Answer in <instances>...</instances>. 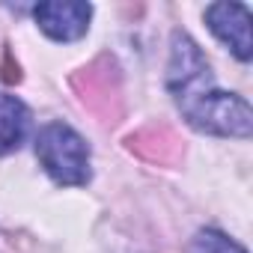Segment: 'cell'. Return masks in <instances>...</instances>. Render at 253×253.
<instances>
[{"label":"cell","instance_id":"cell-5","mask_svg":"<svg viewBox=\"0 0 253 253\" xmlns=\"http://www.w3.org/2000/svg\"><path fill=\"white\" fill-rule=\"evenodd\" d=\"M30 134V110L27 104L0 89V155H12L24 146Z\"/></svg>","mask_w":253,"mask_h":253},{"label":"cell","instance_id":"cell-2","mask_svg":"<svg viewBox=\"0 0 253 253\" xmlns=\"http://www.w3.org/2000/svg\"><path fill=\"white\" fill-rule=\"evenodd\" d=\"M36 158L42 170L63 188H84L92 176L89 164V143L72 128L69 122H48L39 128L36 140Z\"/></svg>","mask_w":253,"mask_h":253},{"label":"cell","instance_id":"cell-1","mask_svg":"<svg viewBox=\"0 0 253 253\" xmlns=\"http://www.w3.org/2000/svg\"><path fill=\"white\" fill-rule=\"evenodd\" d=\"M167 89L176 107L182 110V116L188 119V125H194L197 131L214 137H238V140L250 137L253 110L247 98L214 86L206 54L185 33H173L170 42Z\"/></svg>","mask_w":253,"mask_h":253},{"label":"cell","instance_id":"cell-3","mask_svg":"<svg viewBox=\"0 0 253 253\" xmlns=\"http://www.w3.org/2000/svg\"><path fill=\"white\" fill-rule=\"evenodd\" d=\"M33 21L54 42H78L89 30L92 6L78 3V0H63V3L60 0H48V3L33 6Z\"/></svg>","mask_w":253,"mask_h":253},{"label":"cell","instance_id":"cell-4","mask_svg":"<svg viewBox=\"0 0 253 253\" xmlns=\"http://www.w3.org/2000/svg\"><path fill=\"white\" fill-rule=\"evenodd\" d=\"M206 24L241 63H250L253 39H250V12L244 3H211L206 9Z\"/></svg>","mask_w":253,"mask_h":253},{"label":"cell","instance_id":"cell-6","mask_svg":"<svg viewBox=\"0 0 253 253\" xmlns=\"http://www.w3.org/2000/svg\"><path fill=\"white\" fill-rule=\"evenodd\" d=\"M188 253H247V250L220 229H200L191 238Z\"/></svg>","mask_w":253,"mask_h":253}]
</instances>
